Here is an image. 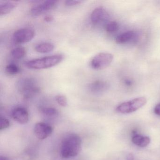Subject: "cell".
Masks as SVG:
<instances>
[{
	"instance_id": "obj_20",
	"label": "cell",
	"mask_w": 160,
	"mask_h": 160,
	"mask_svg": "<svg viewBox=\"0 0 160 160\" xmlns=\"http://www.w3.org/2000/svg\"><path fill=\"white\" fill-rule=\"evenodd\" d=\"M56 100L59 105L65 107L67 105V98L64 95H58L56 96Z\"/></svg>"
},
{
	"instance_id": "obj_1",
	"label": "cell",
	"mask_w": 160,
	"mask_h": 160,
	"mask_svg": "<svg viewBox=\"0 0 160 160\" xmlns=\"http://www.w3.org/2000/svg\"><path fill=\"white\" fill-rule=\"evenodd\" d=\"M82 148V140L78 135L72 134L64 138L60 149L61 156L62 158H70L76 156Z\"/></svg>"
},
{
	"instance_id": "obj_24",
	"label": "cell",
	"mask_w": 160,
	"mask_h": 160,
	"mask_svg": "<svg viewBox=\"0 0 160 160\" xmlns=\"http://www.w3.org/2000/svg\"><path fill=\"white\" fill-rule=\"evenodd\" d=\"M54 20V17L52 16L48 15L44 17V20L47 22H50Z\"/></svg>"
},
{
	"instance_id": "obj_16",
	"label": "cell",
	"mask_w": 160,
	"mask_h": 160,
	"mask_svg": "<svg viewBox=\"0 0 160 160\" xmlns=\"http://www.w3.org/2000/svg\"><path fill=\"white\" fill-rule=\"evenodd\" d=\"M26 50L24 47H18L13 49L12 51V56L16 59H20L25 57Z\"/></svg>"
},
{
	"instance_id": "obj_3",
	"label": "cell",
	"mask_w": 160,
	"mask_h": 160,
	"mask_svg": "<svg viewBox=\"0 0 160 160\" xmlns=\"http://www.w3.org/2000/svg\"><path fill=\"white\" fill-rule=\"evenodd\" d=\"M17 88L26 99H30L40 92V88L37 86L36 81L30 78H21L18 80Z\"/></svg>"
},
{
	"instance_id": "obj_7",
	"label": "cell",
	"mask_w": 160,
	"mask_h": 160,
	"mask_svg": "<svg viewBox=\"0 0 160 160\" xmlns=\"http://www.w3.org/2000/svg\"><path fill=\"white\" fill-rule=\"evenodd\" d=\"M58 1L48 0L35 5L31 9V14L33 17L40 16L41 15L53 9L58 4Z\"/></svg>"
},
{
	"instance_id": "obj_23",
	"label": "cell",
	"mask_w": 160,
	"mask_h": 160,
	"mask_svg": "<svg viewBox=\"0 0 160 160\" xmlns=\"http://www.w3.org/2000/svg\"><path fill=\"white\" fill-rule=\"evenodd\" d=\"M154 112L156 115L160 116V103L158 104L155 107Z\"/></svg>"
},
{
	"instance_id": "obj_5",
	"label": "cell",
	"mask_w": 160,
	"mask_h": 160,
	"mask_svg": "<svg viewBox=\"0 0 160 160\" xmlns=\"http://www.w3.org/2000/svg\"><path fill=\"white\" fill-rule=\"evenodd\" d=\"M114 56L108 53H100L95 55L90 62L91 67L96 70L105 69L113 61Z\"/></svg>"
},
{
	"instance_id": "obj_21",
	"label": "cell",
	"mask_w": 160,
	"mask_h": 160,
	"mask_svg": "<svg viewBox=\"0 0 160 160\" xmlns=\"http://www.w3.org/2000/svg\"><path fill=\"white\" fill-rule=\"evenodd\" d=\"M10 125V122L9 120L2 117L0 118V130L7 129Z\"/></svg>"
},
{
	"instance_id": "obj_25",
	"label": "cell",
	"mask_w": 160,
	"mask_h": 160,
	"mask_svg": "<svg viewBox=\"0 0 160 160\" xmlns=\"http://www.w3.org/2000/svg\"><path fill=\"white\" fill-rule=\"evenodd\" d=\"M0 160H9V158L8 157H6V156H0Z\"/></svg>"
},
{
	"instance_id": "obj_19",
	"label": "cell",
	"mask_w": 160,
	"mask_h": 160,
	"mask_svg": "<svg viewBox=\"0 0 160 160\" xmlns=\"http://www.w3.org/2000/svg\"><path fill=\"white\" fill-rule=\"evenodd\" d=\"M119 25L117 22L115 21H111L108 22L105 26V30L109 33H113L116 32L118 29Z\"/></svg>"
},
{
	"instance_id": "obj_4",
	"label": "cell",
	"mask_w": 160,
	"mask_h": 160,
	"mask_svg": "<svg viewBox=\"0 0 160 160\" xmlns=\"http://www.w3.org/2000/svg\"><path fill=\"white\" fill-rule=\"evenodd\" d=\"M147 102V100L145 97H138L119 105L116 110L121 114H130L138 110L145 106Z\"/></svg>"
},
{
	"instance_id": "obj_12",
	"label": "cell",
	"mask_w": 160,
	"mask_h": 160,
	"mask_svg": "<svg viewBox=\"0 0 160 160\" xmlns=\"http://www.w3.org/2000/svg\"><path fill=\"white\" fill-rule=\"evenodd\" d=\"M137 37V33L133 31L126 32L118 35L116 39V42L118 44H122L129 42L134 40Z\"/></svg>"
},
{
	"instance_id": "obj_9",
	"label": "cell",
	"mask_w": 160,
	"mask_h": 160,
	"mask_svg": "<svg viewBox=\"0 0 160 160\" xmlns=\"http://www.w3.org/2000/svg\"><path fill=\"white\" fill-rule=\"evenodd\" d=\"M108 17V13L103 7H98L92 13L91 21L92 24L97 25L106 21Z\"/></svg>"
},
{
	"instance_id": "obj_14",
	"label": "cell",
	"mask_w": 160,
	"mask_h": 160,
	"mask_svg": "<svg viewBox=\"0 0 160 160\" xmlns=\"http://www.w3.org/2000/svg\"><path fill=\"white\" fill-rule=\"evenodd\" d=\"M17 5V3L15 2L4 1L0 2V15L2 16L10 13Z\"/></svg>"
},
{
	"instance_id": "obj_22",
	"label": "cell",
	"mask_w": 160,
	"mask_h": 160,
	"mask_svg": "<svg viewBox=\"0 0 160 160\" xmlns=\"http://www.w3.org/2000/svg\"><path fill=\"white\" fill-rule=\"evenodd\" d=\"M83 2L82 1H77V0H67L65 2V5L68 7L75 6L78 5Z\"/></svg>"
},
{
	"instance_id": "obj_8",
	"label": "cell",
	"mask_w": 160,
	"mask_h": 160,
	"mask_svg": "<svg viewBox=\"0 0 160 160\" xmlns=\"http://www.w3.org/2000/svg\"><path fill=\"white\" fill-rule=\"evenodd\" d=\"M52 132L53 128L45 122H38L34 126V134L37 138L41 140H43L50 136Z\"/></svg>"
},
{
	"instance_id": "obj_6",
	"label": "cell",
	"mask_w": 160,
	"mask_h": 160,
	"mask_svg": "<svg viewBox=\"0 0 160 160\" xmlns=\"http://www.w3.org/2000/svg\"><path fill=\"white\" fill-rule=\"evenodd\" d=\"M35 32L30 28H22L14 32L13 39L16 43L24 44L28 42L34 38Z\"/></svg>"
},
{
	"instance_id": "obj_18",
	"label": "cell",
	"mask_w": 160,
	"mask_h": 160,
	"mask_svg": "<svg viewBox=\"0 0 160 160\" xmlns=\"http://www.w3.org/2000/svg\"><path fill=\"white\" fill-rule=\"evenodd\" d=\"M42 112L47 117H56L58 115V111L54 108H45L42 109Z\"/></svg>"
},
{
	"instance_id": "obj_15",
	"label": "cell",
	"mask_w": 160,
	"mask_h": 160,
	"mask_svg": "<svg viewBox=\"0 0 160 160\" xmlns=\"http://www.w3.org/2000/svg\"><path fill=\"white\" fill-rule=\"evenodd\" d=\"M54 48L55 46L53 44L50 42H43L36 45L34 49L38 53L44 54L51 52L54 50Z\"/></svg>"
},
{
	"instance_id": "obj_2",
	"label": "cell",
	"mask_w": 160,
	"mask_h": 160,
	"mask_svg": "<svg viewBox=\"0 0 160 160\" xmlns=\"http://www.w3.org/2000/svg\"><path fill=\"white\" fill-rule=\"evenodd\" d=\"M63 59L60 54L32 60L26 62V66L34 70H43L54 67L60 63Z\"/></svg>"
},
{
	"instance_id": "obj_17",
	"label": "cell",
	"mask_w": 160,
	"mask_h": 160,
	"mask_svg": "<svg viewBox=\"0 0 160 160\" xmlns=\"http://www.w3.org/2000/svg\"><path fill=\"white\" fill-rule=\"evenodd\" d=\"M5 71L9 75H16L19 73L20 70L19 67L14 63H10L6 66Z\"/></svg>"
},
{
	"instance_id": "obj_10",
	"label": "cell",
	"mask_w": 160,
	"mask_h": 160,
	"mask_svg": "<svg viewBox=\"0 0 160 160\" xmlns=\"http://www.w3.org/2000/svg\"><path fill=\"white\" fill-rule=\"evenodd\" d=\"M12 116L15 121L20 124H26L29 121L28 112L24 108L18 107L15 108L12 112Z\"/></svg>"
},
{
	"instance_id": "obj_11",
	"label": "cell",
	"mask_w": 160,
	"mask_h": 160,
	"mask_svg": "<svg viewBox=\"0 0 160 160\" xmlns=\"http://www.w3.org/2000/svg\"><path fill=\"white\" fill-rule=\"evenodd\" d=\"M108 84L104 81L97 80L90 83L88 86L89 90L93 93H101L107 89Z\"/></svg>"
},
{
	"instance_id": "obj_13",
	"label": "cell",
	"mask_w": 160,
	"mask_h": 160,
	"mask_svg": "<svg viewBox=\"0 0 160 160\" xmlns=\"http://www.w3.org/2000/svg\"><path fill=\"white\" fill-rule=\"evenodd\" d=\"M132 140V143L136 146L140 148H145L150 144L151 139L148 137L136 134L133 136Z\"/></svg>"
}]
</instances>
